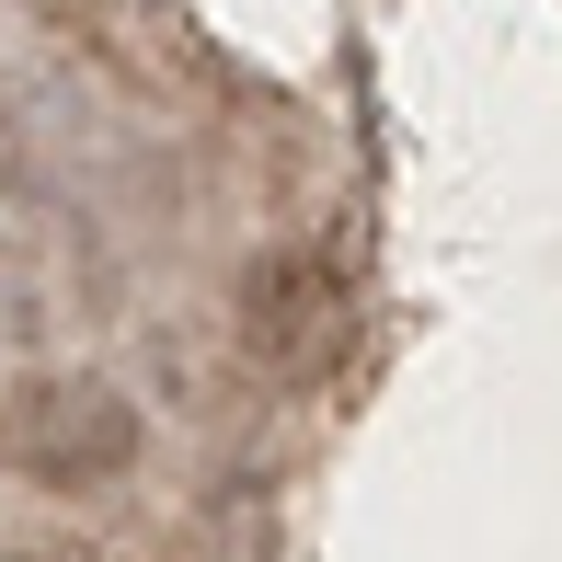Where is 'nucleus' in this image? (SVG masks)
Returning <instances> with one entry per match:
<instances>
[{
    "mask_svg": "<svg viewBox=\"0 0 562 562\" xmlns=\"http://www.w3.org/2000/svg\"><path fill=\"white\" fill-rule=\"evenodd\" d=\"M12 437H23V459H35V471L81 482V471H115V459H126V414H115L104 391H35Z\"/></svg>",
    "mask_w": 562,
    "mask_h": 562,
    "instance_id": "obj_1",
    "label": "nucleus"
}]
</instances>
